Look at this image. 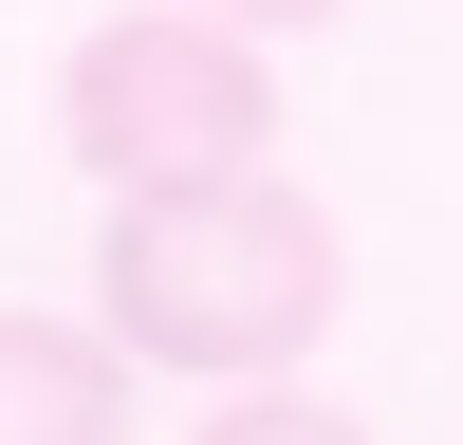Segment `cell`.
<instances>
[{
	"label": "cell",
	"mask_w": 463,
	"mask_h": 445,
	"mask_svg": "<svg viewBox=\"0 0 463 445\" xmlns=\"http://www.w3.org/2000/svg\"><path fill=\"white\" fill-rule=\"evenodd\" d=\"M353 316V241H334L316 185L222 167V185H148V204L93 222V334L130 371H185V390H279L316 371V334Z\"/></svg>",
	"instance_id": "cell-1"
},
{
	"label": "cell",
	"mask_w": 463,
	"mask_h": 445,
	"mask_svg": "<svg viewBox=\"0 0 463 445\" xmlns=\"http://www.w3.org/2000/svg\"><path fill=\"white\" fill-rule=\"evenodd\" d=\"M56 130L93 167V204H148V185H222L279 167V74H260L241 19H185V0H130L56 56Z\"/></svg>",
	"instance_id": "cell-2"
},
{
	"label": "cell",
	"mask_w": 463,
	"mask_h": 445,
	"mask_svg": "<svg viewBox=\"0 0 463 445\" xmlns=\"http://www.w3.org/2000/svg\"><path fill=\"white\" fill-rule=\"evenodd\" d=\"M0 445H130V353L93 316H19L0 297Z\"/></svg>",
	"instance_id": "cell-3"
},
{
	"label": "cell",
	"mask_w": 463,
	"mask_h": 445,
	"mask_svg": "<svg viewBox=\"0 0 463 445\" xmlns=\"http://www.w3.org/2000/svg\"><path fill=\"white\" fill-rule=\"evenodd\" d=\"M185 445H371V427H353L334 390H297V371H279V390H204V408H185Z\"/></svg>",
	"instance_id": "cell-4"
},
{
	"label": "cell",
	"mask_w": 463,
	"mask_h": 445,
	"mask_svg": "<svg viewBox=\"0 0 463 445\" xmlns=\"http://www.w3.org/2000/svg\"><path fill=\"white\" fill-rule=\"evenodd\" d=\"M185 19H241V37H297V19H334V0H185Z\"/></svg>",
	"instance_id": "cell-5"
}]
</instances>
